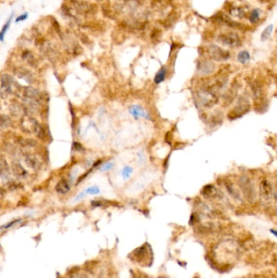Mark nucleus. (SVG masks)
Here are the masks:
<instances>
[{
	"mask_svg": "<svg viewBox=\"0 0 277 278\" xmlns=\"http://www.w3.org/2000/svg\"><path fill=\"white\" fill-rule=\"evenodd\" d=\"M211 56L215 60L220 61V60H227L228 58V54L226 53L225 51H223V50L218 48V47H214L211 51Z\"/></svg>",
	"mask_w": 277,
	"mask_h": 278,
	"instance_id": "obj_13",
	"label": "nucleus"
},
{
	"mask_svg": "<svg viewBox=\"0 0 277 278\" xmlns=\"http://www.w3.org/2000/svg\"><path fill=\"white\" fill-rule=\"evenodd\" d=\"M259 195L262 202L270 203L273 198L272 185L267 180H263L259 185Z\"/></svg>",
	"mask_w": 277,
	"mask_h": 278,
	"instance_id": "obj_3",
	"label": "nucleus"
},
{
	"mask_svg": "<svg viewBox=\"0 0 277 278\" xmlns=\"http://www.w3.org/2000/svg\"><path fill=\"white\" fill-rule=\"evenodd\" d=\"M71 189V186H70L68 181L64 179H62L57 183V185L55 186V190L59 194H65L68 193Z\"/></svg>",
	"mask_w": 277,
	"mask_h": 278,
	"instance_id": "obj_12",
	"label": "nucleus"
},
{
	"mask_svg": "<svg viewBox=\"0 0 277 278\" xmlns=\"http://www.w3.org/2000/svg\"><path fill=\"white\" fill-rule=\"evenodd\" d=\"M11 17L10 18V19H9L8 21H7V22L6 23V24H5L4 26L2 27V30L0 31V40H1V41L3 40V38H4L5 34H6V32H7V29H8L9 26H10V23H11Z\"/></svg>",
	"mask_w": 277,
	"mask_h": 278,
	"instance_id": "obj_26",
	"label": "nucleus"
},
{
	"mask_svg": "<svg viewBox=\"0 0 277 278\" xmlns=\"http://www.w3.org/2000/svg\"><path fill=\"white\" fill-rule=\"evenodd\" d=\"M272 30H273V25H269L267 27L266 29H264L263 33L261 34V40L263 42V41H267L268 38H270L271 34L272 33Z\"/></svg>",
	"mask_w": 277,
	"mask_h": 278,
	"instance_id": "obj_21",
	"label": "nucleus"
},
{
	"mask_svg": "<svg viewBox=\"0 0 277 278\" xmlns=\"http://www.w3.org/2000/svg\"><path fill=\"white\" fill-rule=\"evenodd\" d=\"M24 95H25L26 99L38 102L39 100V98H40L41 93L38 89L34 88V87L28 86L25 87V89H24Z\"/></svg>",
	"mask_w": 277,
	"mask_h": 278,
	"instance_id": "obj_8",
	"label": "nucleus"
},
{
	"mask_svg": "<svg viewBox=\"0 0 277 278\" xmlns=\"http://www.w3.org/2000/svg\"><path fill=\"white\" fill-rule=\"evenodd\" d=\"M11 124V120L8 116L0 115V127H7Z\"/></svg>",
	"mask_w": 277,
	"mask_h": 278,
	"instance_id": "obj_25",
	"label": "nucleus"
},
{
	"mask_svg": "<svg viewBox=\"0 0 277 278\" xmlns=\"http://www.w3.org/2000/svg\"><path fill=\"white\" fill-rule=\"evenodd\" d=\"M137 157H138V160H139V163H140V164H141V163H143V162H145V156H144V155H143V153L142 152H139L138 154H137Z\"/></svg>",
	"mask_w": 277,
	"mask_h": 278,
	"instance_id": "obj_30",
	"label": "nucleus"
},
{
	"mask_svg": "<svg viewBox=\"0 0 277 278\" xmlns=\"http://www.w3.org/2000/svg\"><path fill=\"white\" fill-rule=\"evenodd\" d=\"M15 74L18 77L22 78V79H25L27 81V80H29L31 78V73L29 70L24 68H18L15 70Z\"/></svg>",
	"mask_w": 277,
	"mask_h": 278,
	"instance_id": "obj_16",
	"label": "nucleus"
},
{
	"mask_svg": "<svg viewBox=\"0 0 277 278\" xmlns=\"http://www.w3.org/2000/svg\"><path fill=\"white\" fill-rule=\"evenodd\" d=\"M10 175V168L5 156L0 155V177L7 179Z\"/></svg>",
	"mask_w": 277,
	"mask_h": 278,
	"instance_id": "obj_9",
	"label": "nucleus"
},
{
	"mask_svg": "<svg viewBox=\"0 0 277 278\" xmlns=\"http://www.w3.org/2000/svg\"><path fill=\"white\" fill-rule=\"evenodd\" d=\"M251 89H252V93L254 98L258 99V98H260L263 96V87H262L261 84L259 83L255 82L251 85Z\"/></svg>",
	"mask_w": 277,
	"mask_h": 278,
	"instance_id": "obj_15",
	"label": "nucleus"
},
{
	"mask_svg": "<svg viewBox=\"0 0 277 278\" xmlns=\"http://www.w3.org/2000/svg\"><path fill=\"white\" fill-rule=\"evenodd\" d=\"M73 148H74V150H76V151H79V152L84 151H85V148L83 147L82 145L79 143H76V142L73 143Z\"/></svg>",
	"mask_w": 277,
	"mask_h": 278,
	"instance_id": "obj_29",
	"label": "nucleus"
},
{
	"mask_svg": "<svg viewBox=\"0 0 277 278\" xmlns=\"http://www.w3.org/2000/svg\"><path fill=\"white\" fill-rule=\"evenodd\" d=\"M11 171L17 178L24 179L28 176V172L20 163H13L11 165Z\"/></svg>",
	"mask_w": 277,
	"mask_h": 278,
	"instance_id": "obj_10",
	"label": "nucleus"
},
{
	"mask_svg": "<svg viewBox=\"0 0 277 278\" xmlns=\"http://www.w3.org/2000/svg\"><path fill=\"white\" fill-rule=\"evenodd\" d=\"M36 134H37L38 138H41V139H43V138L46 137V130H45V129L42 126V125H39V126H38V130L36 132Z\"/></svg>",
	"mask_w": 277,
	"mask_h": 278,
	"instance_id": "obj_27",
	"label": "nucleus"
},
{
	"mask_svg": "<svg viewBox=\"0 0 277 278\" xmlns=\"http://www.w3.org/2000/svg\"><path fill=\"white\" fill-rule=\"evenodd\" d=\"M1 95L5 98L11 92V85L13 83V77L9 74L4 73L1 77Z\"/></svg>",
	"mask_w": 277,
	"mask_h": 278,
	"instance_id": "obj_4",
	"label": "nucleus"
},
{
	"mask_svg": "<svg viewBox=\"0 0 277 278\" xmlns=\"http://www.w3.org/2000/svg\"><path fill=\"white\" fill-rule=\"evenodd\" d=\"M19 221H20V220H14V221H12V222L9 223L8 225H4V226H2V228H3V229H7V228H10V227H11V226H12V225H16V223H18V222H19Z\"/></svg>",
	"mask_w": 277,
	"mask_h": 278,
	"instance_id": "obj_31",
	"label": "nucleus"
},
{
	"mask_svg": "<svg viewBox=\"0 0 277 278\" xmlns=\"http://www.w3.org/2000/svg\"><path fill=\"white\" fill-rule=\"evenodd\" d=\"M27 17H28V14L27 13L23 14V15H21V16H19V17L16 19V21L18 22V21H20V20H25V19H27Z\"/></svg>",
	"mask_w": 277,
	"mask_h": 278,
	"instance_id": "obj_32",
	"label": "nucleus"
},
{
	"mask_svg": "<svg viewBox=\"0 0 277 278\" xmlns=\"http://www.w3.org/2000/svg\"><path fill=\"white\" fill-rule=\"evenodd\" d=\"M250 55L247 51H240L238 55H237V60H238V62L242 64H247L250 61Z\"/></svg>",
	"mask_w": 277,
	"mask_h": 278,
	"instance_id": "obj_19",
	"label": "nucleus"
},
{
	"mask_svg": "<svg viewBox=\"0 0 277 278\" xmlns=\"http://www.w3.org/2000/svg\"><path fill=\"white\" fill-rule=\"evenodd\" d=\"M21 125H22L23 129L29 134H34V133L36 134L38 126H39L38 121L35 120V119L31 118L29 116H27V117L22 119Z\"/></svg>",
	"mask_w": 277,
	"mask_h": 278,
	"instance_id": "obj_5",
	"label": "nucleus"
},
{
	"mask_svg": "<svg viewBox=\"0 0 277 278\" xmlns=\"http://www.w3.org/2000/svg\"><path fill=\"white\" fill-rule=\"evenodd\" d=\"M226 189L228 190V192L234 198H237V199H241V195H240V192L238 191V189L236 188V187L233 185V184L231 182H228L225 184Z\"/></svg>",
	"mask_w": 277,
	"mask_h": 278,
	"instance_id": "obj_17",
	"label": "nucleus"
},
{
	"mask_svg": "<svg viewBox=\"0 0 277 278\" xmlns=\"http://www.w3.org/2000/svg\"><path fill=\"white\" fill-rule=\"evenodd\" d=\"M128 111H129L130 115H132L135 119H137L139 117H141V118H150L147 112L139 105H132L129 107Z\"/></svg>",
	"mask_w": 277,
	"mask_h": 278,
	"instance_id": "obj_7",
	"label": "nucleus"
},
{
	"mask_svg": "<svg viewBox=\"0 0 277 278\" xmlns=\"http://www.w3.org/2000/svg\"><path fill=\"white\" fill-rule=\"evenodd\" d=\"M239 186L246 199L253 202L256 197V189L255 185L248 176H243L239 179Z\"/></svg>",
	"mask_w": 277,
	"mask_h": 278,
	"instance_id": "obj_1",
	"label": "nucleus"
},
{
	"mask_svg": "<svg viewBox=\"0 0 277 278\" xmlns=\"http://www.w3.org/2000/svg\"><path fill=\"white\" fill-rule=\"evenodd\" d=\"M259 16H260V12H259V9H255L250 14V20L251 23H256L259 20Z\"/></svg>",
	"mask_w": 277,
	"mask_h": 278,
	"instance_id": "obj_23",
	"label": "nucleus"
},
{
	"mask_svg": "<svg viewBox=\"0 0 277 278\" xmlns=\"http://www.w3.org/2000/svg\"><path fill=\"white\" fill-rule=\"evenodd\" d=\"M20 144L23 147H34L37 145V142L32 138H22L20 140Z\"/></svg>",
	"mask_w": 277,
	"mask_h": 278,
	"instance_id": "obj_22",
	"label": "nucleus"
},
{
	"mask_svg": "<svg viewBox=\"0 0 277 278\" xmlns=\"http://www.w3.org/2000/svg\"><path fill=\"white\" fill-rule=\"evenodd\" d=\"M113 167H114V163L109 162V163H107V164H106L103 165V167L101 168L100 170L102 172H107V171H109V170H111V169L113 168Z\"/></svg>",
	"mask_w": 277,
	"mask_h": 278,
	"instance_id": "obj_28",
	"label": "nucleus"
},
{
	"mask_svg": "<svg viewBox=\"0 0 277 278\" xmlns=\"http://www.w3.org/2000/svg\"><path fill=\"white\" fill-rule=\"evenodd\" d=\"M85 194H93V195H95V194H98L100 193V189L99 187L97 186V185H94V186L89 187L88 189H86L84 191Z\"/></svg>",
	"mask_w": 277,
	"mask_h": 278,
	"instance_id": "obj_24",
	"label": "nucleus"
},
{
	"mask_svg": "<svg viewBox=\"0 0 277 278\" xmlns=\"http://www.w3.org/2000/svg\"><path fill=\"white\" fill-rule=\"evenodd\" d=\"M202 194L206 198H211L214 197L217 194H219V191L217 190L216 188L212 185H208L203 188L202 190Z\"/></svg>",
	"mask_w": 277,
	"mask_h": 278,
	"instance_id": "obj_14",
	"label": "nucleus"
},
{
	"mask_svg": "<svg viewBox=\"0 0 277 278\" xmlns=\"http://www.w3.org/2000/svg\"><path fill=\"white\" fill-rule=\"evenodd\" d=\"M166 74H167V70H166L165 68H161L159 70V72L156 73L155 77H154V82L156 83V84H160V83L163 82V81L165 80Z\"/></svg>",
	"mask_w": 277,
	"mask_h": 278,
	"instance_id": "obj_18",
	"label": "nucleus"
},
{
	"mask_svg": "<svg viewBox=\"0 0 277 278\" xmlns=\"http://www.w3.org/2000/svg\"><path fill=\"white\" fill-rule=\"evenodd\" d=\"M1 190H2V189H1V188H0V193H1Z\"/></svg>",
	"mask_w": 277,
	"mask_h": 278,
	"instance_id": "obj_33",
	"label": "nucleus"
},
{
	"mask_svg": "<svg viewBox=\"0 0 277 278\" xmlns=\"http://www.w3.org/2000/svg\"><path fill=\"white\" fill-rule=\"evenodd\" d=\"M132 172H133V168L129 165H125L121 171V176L124 180H128L132 176Z\"/></svg>",
	"mask_w": 277,
	"mask_h": 278,
	"instance_id": "obj_20",
	"label": "nucleus"
},
{
	"mask_svg": "<svg viewBox=\"0 0 277 278\" xmlns=\"http://www.w3.org/2000/svg\"><path fill=\"white\" fill-rule=\"evenodd\" d=\"M250 110V102L247 98H243L241 97V99L238 100V103L233 109L232 114L235 115V117L241 116Z\"/></svg>",
	"mask_w": 277,
	"mask_h": 278,
	"instance_id": "obj_6",
	"label": "nucleus"
},
{
	"mask_svg": "<svg viewBox=\"0 0 277 278\" xmlns=\"http://www.w3.org/2000/svg\"><path fill=\"white\" fill-rule=\"evenodd\" d=\"M199 101L205 107H210L217 102V96L211 89H202L198 93Z\"/></svg>",
	"mask_w": 277,
	"mask_h": 278,
	"instance_id": "obj_2",
	"label": "nucleus"
},
{
	"mask_svg": "<svg viewBox=\"0 0 277 278\" xmlns=\"http://www.w3.org/2000/svg\"><path fill=\"white\" fill-rule=\"evenodd\" d=\"M25 161L28 167L32 169H34V170H38L41 166L40 161L38 160V159L35 156L31 155V154L27 155L25 159Z\"/></svg>",
	"mask_w": 277,
	"mask_h": 278,
	"instance_id": "obj_11",
	"label": "nucleus"
}]
</instances>
